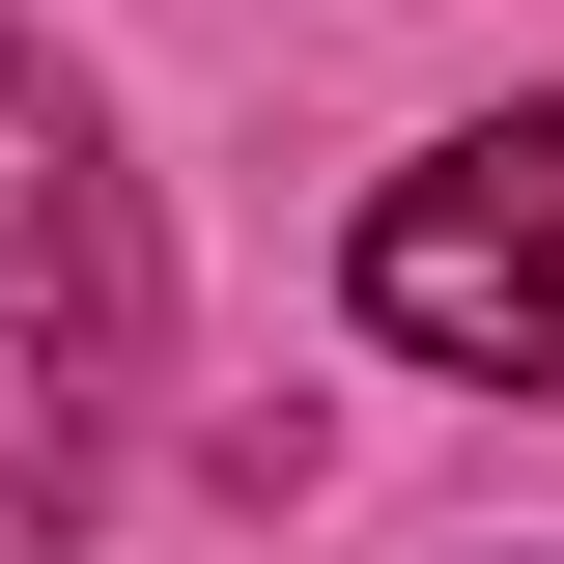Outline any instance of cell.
I'll use <instances>...</instances> for the list:
<instances>
[{
	"mask_svg": "<svg viewBox=\"0 0 564 564\" xmlns=\"http://www.w3.org/2000/svg\"><path fill=\"white\" fill-rule=\"evenodd\" d=\"M113 395H141V198L85 85L0 29V564H57L113 508Z\"/></svg>",
	"mask_w": 564,
	"mask_h": 564,
	"instance_id": "obj_1",
	"label": "cell"
},
{
	"mask_svg": "<svg viewBox=\"0 0 564 564\" xmlns=\"http://www.w3.org/2000/svg\"><path fill=\"white\" fill-rule=\"evenodd\" d=\"M367 339L395 367H480V395H564V113H480L367 198Z\"/></svg>",
	"mask_w": 564,
	"mask_h": 564,
	"instance_id": "obj_2",
	"label": "cell"
}]
</instances>
